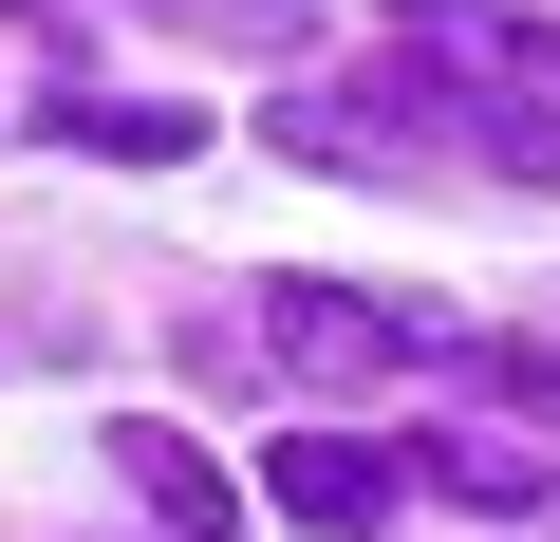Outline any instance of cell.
Masks as SVG:
<instances>
[{"label": "cell", "instance_id": "obj_1", "mask_svg": "<svg viewBox=\"0 0 560 542\" xmlns=\"http://www.w3.org/2000/svg\"><path fill=\"white\" fill-rule=\"evenodd\" d=\"M393 57H430V76H467V94L560 113V20H523V0H393Z\"/></svg>", "mask_w": 560, "mask_h": 542}, {"label": "cell", "instance_id": "obj_2", "mask_svg": "<svg viewBox=\"0 0 560 542\" xmlns=\"http://www.w3.org/2000/svg\"><path fill=\"white\" fill-rule=\"evenodd\" d=\"M261 337L300 356V374H411V300H355V281H261Z\"/></svg>", "mask_w": 560, "mask_h": 542}, {"label": "cell", "instance_id": "obj_3", "mask_svg": "<svg viewBox=\"0 0 560 542\" xmlns=\"http://www.w3.org/2000/svg\"><path fill=\"white\" fill-rule=\"evenodd\" d=\"M261 505L318 523V542H355V523L393 505V449H374V430H280V449H261Z\"/></svg>", "mask_w": 560, "mask_h": 542}, {"label": "cell", "instance_id": "obj_4", "mask_svg": "<svg viewBox=\"0 0 560 542\" xmlns=\"http://www.w3.org/2000/svg\"><path fill=\"white\" fill-rule=\"evenodd\" d=\"M113 468H131V505H150L168 542H224V523H243V486H224V468H206L168 412H113Z\"/></svg>", "mask_w": 560, "mask_h": 542}, {"label": "cell", "instance_id": "obj_5", "mask_svg": "<svg viewBox=\"0 0 560 542\" xmlns=\"http://www.w3.org/2000/svg\"><path fill=\"white\" fill-rule=\"evenodd\" d=\"M57 131H75V150H113V169H187V150H206V113H168V94H75Z\"/></svg>", "mask_w": 560, "mask_h": 542}, {"label": "cell", "instance_id": "obj_6", "mask_svg": "<svg viewBox=\"0 0 560 542\" xmlns=\"http://www.w3.org/2000/svg\"><path fill=\"white\" fill-rule=\"evenodd\" d=\"M150 20H168V38H224V57H280L300 0H150Z\"/></svg>", "mask_w": 560, "mask_h": 542}, {"label": "cell", "instance_id": "obj_7", "mask_svg": "<svg viewBox=\"0 0 560 542\" xmlns=\"http://www.w3.org/2000/svg\"><path fill=\"white\" fill-rule=\"evenodd\" d=\"M430 468H448V486H467V505H541V449H486V430H448V449H430Z\"/></svg>", "mask_w": 560, "mask_h": 542}, {"label": "cell", "instance_id": "obj_8", "mask_svg": "<svg viewBox=\"0 0 560 542\" xmlns=\"http://www.w3.org/2000/svg\"><path fill=\"white\" fill-rule=\"evenodd\" d=\"M467 374H486V393H504V412H523V430H560V356H541V337H486V356H467Z\"/></svg>", "mask_w": 560, "mask_h": 542}]
</instances>
